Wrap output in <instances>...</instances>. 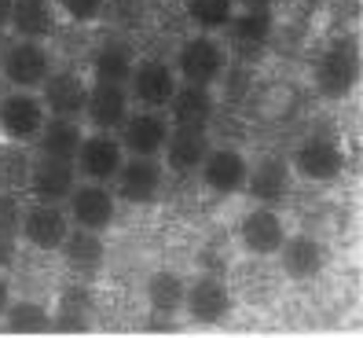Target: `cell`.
Returning a JSON list of instances; mask_svg holds the SVG:
<instances>
[{"mask_svg":"<svg viewBox=\"0 0 363 338\" xmlns=\"http://www.w3.org/2000/svg\"><path fill=\"white\" fill-rule=\"evenodd\" d=\"M275 4H279V0H235V8H275Z\"/></svg>","mask_w":363,"mask_h":338,"instance_id":"35","label":"cell"},{"mask_svg":"<svg viewBox=\"0 0 363 338\" xmlns=\"http://www.w3.org/2000/svg\"><path fill=\"white\" fill-rule=\"evenodd\" d=\"M77 184V169L74 162L62 158H30V173H26V192L37 202H67V195L74 192Z\"/></svg>","mask_w":363,"mask_h":338,"instance_id":"12","label":"cell"},{"mask_svg":"<svg viewBox=\"0 0 363 338\" xmlns=\"http://www.w3.org/2000/svg\"><path fill=\"white\" fill-rule=\"evenodd\" d=\"M40 99H45V111L55 118H81L84 99H89V84L70 70H59V74L52 70L40 84Z\"/></svg>","mask_w":363,"mask_h":338,"instance_id":"16","label":"cell"},{"mask_svg":"<svg viewBox=\"0 0 363 338\" xmlns=\"http://www.w3.org/2000/svg\"><path fill=\"white\" fill-rule=\"evenodd\" d=\"M279 261L290 280H312L323 272L327 254H323V243L312 236H286L279 246Z\"/></svg>","mask_w":363,"mask_h":338,"instance_id":"22","label":"cell"},{"mask_svg":"<svg viewBox=\"0 0 363 338\" xmlns=\"http://www.w3.org/2000/svg\"><path fill=\"white\" fill-rule=\"evenodd\" d=\"M11 305V283H8V276L0 272V316H4V309Z\"/></svg>","mask_w":363,"mask_h":338,"instance_id":"34","label":"cell"},{"mask_svg":"<svg viewBox=\"0 0 363 338\" xmlns=\"http://www.w3.org/2000/svg\"><path fill=\"white\" fill-rule=\"evenodd\" d=\"M11 4H15V0H0V30H8V18H11Z\"/></svg>","mask_w":363,"mask_h":338,"instance_id":"36","label":"cell"},{"mask_svg":"<svg viewBox=\"0 0 363 338\" xmlns=\"http://www.w3.org/2000/svg\"><path fill=\"white\" fill-rule=\"evenodd\" d=\"M55 23V11H52V0H15L11 4V18L8 26L15 30V37H30L40 40Z\"/></svg>","mask_w":363,"mask_h":338,"instance_id":"25","label":"cell"},{"mask_svg":"<svg viewBox=\"0 0 363 338\" xmlns=\"http://www.w3.org/2000/svg\"><path fill=\"white\" fill-rule=\"evenodd\" d=\"M11 331H45L52 320H48V312L40 309L37 302H15L11 298V305L4 309V316H0Z\"/></svg>","mask_w":363,"mask_h":338,"instance_id":"29","label":"cell"},{"mask_svg":"<svg viewBox=\"0 0 363 338\" xmlns=\"http://www.w3.org/2000/svg\"><path fill=\"white\" fill-rule=\"evenodd\" d=\"M121 162H125V147H121V140L111 129H99L92 136H81V147H77V155H74L77 177L99 180V184H111Z\"/></svg>","mask_w":363,"mask_h":338,"instance_id":"9","label":"cell"},{"mask_svg":"<svg viewBox=\"0 0 363 338\" xmlns=\"http://www.w3.org/2000/svg\"><path fill=\"white\" fill-rule=\"evenodd\" d=\"M81 125L77 118H55L48 114V121L40 125V133H37V147H40V155H48V158H62V162H74L77 155V147H81Z\"/></svg>","mask_w":363,"mask_h":338,"instance_id":"23","label":"cell"},{"mask_svg":"<svg viewBox=\"0 0 363 338\" xmlns=\"http://www.w3.org/2000/svg\"><path fill=\"white\" fill-rule=\"evenodd\" d=\"M224 30H228L224 45L239 48V52H257L268 45V37L275 30V15L268 8H235L231 23Z\"/></svg>","mask_w":363,"mask_h":338,"instance_id":"21","label":"cell"},{"mask_svg":"<svg viewBox=\"0 0 363 338\" xmlns=\"http://www.w3.org/2000/svg\"><path fill=\"white\" fill-rule=\"evenodd\" d=\"M184 290H187V280L165 268L147 280V302L158 312H177V309H184Z\"/></svg>","mask_w":363,"mask_h":338,"instance_id":"27","label":"cell"},{"mask_svg":"<svg viewBox=\"0 0 363 338\" xmlns=\"http://www.w3.org/2000/svg\"><path fill=\"white\" fill-rule=\"evenodd\" d=\"M67 217L74 228H89V231H106L118 217V195L99 180H84L74 184V192L67 195Z\"/></svg>","mask_w":363,"mask_h":338,"instance_id":"5","label":"cell"},{"mask_svg":"<svg viewBox=\"0 0 363 338\" xmlns=\"http://www.w3.org/2000/svg\"><path fill=\"white\" fill-rule=\"evenodd\" d=\"M15 231H0V272H4L15 261Z\"/></svg>","mask_w":363,"mask_h":338,"instance_id":"33","label":"cell"},{"mask_svg":"<svg viewBox=\"0 0 363 338\" xmlns=\"http://www.w3.org/2000/svg\"><path fill=\"white\" fill-rule=\"evenodd\" d=\"M235 298H231V287L220 276H199L195 283H187L184 290V309L195 324H220L228 320Z\"/></svg>","mask_w":363,"mask_h":338,"instance_id":"13","label":"cell"},{"mask_svg":"<svg viewBox=\"0 0 363 338\" xmlns=\"http://www.w3.org/2000/svg\"><path fill=\"white\" fill-rule=\"evenodd\" d=\"M231 15H235V0H187V18L202 33L224 30L231 23Z\"/></svg>","mask_w":363,"mask_h":338,"instance_id":"28","label":"cell"},{"mask_svg":"<svg viewBox=\"0 0 363 338\" xmlns=\"http://www.w3.org/2000/svg\"><path fill=\"white\" fill-rule=\"evenodd\" d=\"M177 70L169 67V62L162 59H136V67L129 74V81H125V89L133 92V99L140 103V107H151V111H165L169 99H173L177 92Z\"/></svg>","mask_w":363,"mask_h":338,"instance_id":"10","label":"cell"},{"mask_svg":"<svg viewBox=\"0 0 363 338\" xmlns=\"http://www.w3.org/2000/svg\"><path fill=\"white\" fill-rule=\"evenodd\" d=\"M48 121L45 99L33 89H11L0 96V133L11 143H30L37 140L40 125Z\"/></svg>","mask_w":363,"mask_h":338,"instance_id":"4","label":"cell"},{"mask_svg":"<svg viewBox=\"0 0 363 338\" xmlns=\"http://www.w3.org/2000/svg\"><path fill=\"white\" fill-rule=\"evenodd\" d=\"M246 155L242 151H235V147H209L202 165H199V173H202V184L209 187V192H217V195H235V192H242V184H246Z\"/></svg>","mask_w":363,"mask_h":338,"instance_id":"15","label":"cell"},{"mask_svg":"<svg viewBox=\"0 0 363 338\" xmlns=\"http://www.w3.org/2000/svg\"><path fill=\"white\" fill-rule=\"evenodd\" d=\"M242 192H250V199L257 206L283 202L290 192V162L286 158H261L257 165H250Z\"/></svg>","mask_w":363,"mask_h":338,"instance_id":"19","label":"cell"},{"mask_svg":"<svg viewBox=\"0 0 363 338\" xmlns=\"http://www.w3.org/2000/svg\"><path fill=\"white\" fill-rule=\"evenodd\" d=\"M290 169L305 180L327 184V180L341 177V169H345V151H341V143L330 140V136H308V140H301L294 147Z\"/></svg>","mask_w":363,"mask_h":338,"instance_id":"8","label":"cell"},{"mask_svg":"<svg viewBox=\"0 0 363 338\" xmlns=\"http://www.w3.org/2000/svg\"><path fill=\"white\" fill-rule=\"evenodd\" d=\"M173 70L187 84H217L228 70V45L213 33H199L180 45Z\"/></svg>","mask_w":363,"mask_h":338,"instance_id":"2","label":"cell"},{"mask_svg":"<svg viewBox=\"0 0 363 338\" xmlns=\"http://www.w3.org/2000/svg\"><path fill=\"white\" fill-rule=\"evenodd\" d=\"M52 74V55L40 40L18 37L0 45V77L11 89H40L45 77Z\"/></svg>","mask_w":363,"mask_h":338,"instance_id":"1","label":"cell"},{"mask_svg":"<svg viewBox=\"0 0 363 338\" xmlns=\"http://www.w3.org/2000/svg\"><path fill=\"white\" fill-rule=\"evenodd\" d=\"M129 89L118 81H96L89 84V99H84V118H89L96 129H118L129 114Z\"/></svg>","mask_w":363,"mask_h":338,"instance_id":"18","label":"cell"},{"mask_svg":"<svg viewBox=\"0 0 363 338\" xmlns=\"http://www.w3.org/2000/svg\"><path fill=\"white\" fill-rule=\"evenodd\" d=\"M55 4H59L62 15H70L74 23H92V18L103 15L106 0H55Z\"/></svg>","mask_w":363,"mask_h":338,"instance_id":"31","label":"cell"},{"mask_svg":"<svg viewBox=\"0 0 363 338\" xmlns=\"http://www.w3.org/2000/svg\"><path fill=\"white\" fill-rule=\"evenodd\" d=\"M213 111H217V103H213L209 84H187V81L177 84V92H173V99H169V107H165L169 121L187 125V129H206Z\"/></svg>","mask_w":363,"mask_h":338,"instance_id":"20","label":"cell"},{"mask_svg":"<svg viewBox=\"0 0 363 338\" xmlns=\"http://www.w3.org/2000/svg\"><path fill=\"white\" fill-rule=\"evenodd\" d=\"M59 250H62V258H67V265H70L74 272H81V276L99 272V265H103V258H106L99 231L74 228V224H70V231H67V239L59 243Z\"/></svg>","mask_w":363,"mask_h":338,"instance_id":"24","label":"cell"},{"mask_svg":"<svg viewBox=\"0 0 363 338\" xmlns=\"http://www.w3.org/2000/svg\"><path fill=\"white\" fill-rule=\"evenodd\" d=\"M283 239H286V224L275 214V206L250 209L239 224V243L246 246V254H253V258H275Z\"/></svg>","mask_w":363,"mask_h":338,"instance_id":"14","label":"cell"},{"mask_svg":"<svg viewBox=\"0 0 363 338\" xmlns=\"http://www.w3.org/2000/svg\"><path fill=\"white\" fill-rule=\"evenodd\" d=\"M18 214H23V202L15 199V192L0 187V231H15L18 236Z\"/></svg>","mask_w":363,"mask_h":338,"instance_id":"32","label":"cell"},{"mask_svg":"<svg viewBox=\"0 0 363 338\" xmlns=\"http://www.w3.org/2000/svg\"><path fill=\"white\" fill-rule=\"evenodd\" d=\"M70 231V217L62 202H30L18 214V236L37 250H59V243L67 239Z\"/></svg>","mask_w":363,"mask_h":338,"instance_id":"11","label":"cell"},{"mask_svg":"<svg viewBox=\"0 0 363 338\" xmlns=\"http://www.w3.org/2000/svg\"><path fill=\"white\" fill-rule=\"evenodd\" d=\"M26 173H30V158L18 151H0V187L4 192H15V187H26Z\"/></svg>","mask_w":363,"mask_h":338,"instance_id":"30","label":"cell"},{"mask_svg":"<svg viewBox=\"0 0 363 338\" xmlns=\"http://www.w3.org/2000/svg\"><path fill=\"white\" fill-rule=\"evenodd\" d=\"M209 151L206 129H187V125H173L162 147V165L173 173H199V165Z\"/></svg>","mask_w":363,"mask_h":338,"instance_id":"17","label":"cell"},{"mask_svg":"<svg viewBox=\"0 0 363 338\" xmlns=\"http://www.w3.org/2000/svg\"><path fill=\"white\" fill-rule=\"evenodd\" d=\"M133 67H136V55H133L129 45H121V40H111V45L96 48V55H92L96 81H118V84H125L129 74H133Z\"/></svg>","mask_w":363,"mask_h":338,"instance_id":"26","label":"cell"},{"mask_svg":"<svg viewBox=\"0 0 363 338\" xmlns=\"http://www.w3.org/2000/svg\"><path fill=\"white\" fill-rule=\"evenodd\" d=\"M0 96H4V77H0Z\"/></svg>","mask_w":363,"mask_h":338,"instance_id":"37","label":"cell"},{"mask_svg":"<svg viewBox=\"0 0 363 338\" xmlns=\"http://www.w3.org/2000/svg\"><path fill=\"white\" fill-rule=\"evenodd\" d=\"M114 187H118V199L121 202H133V206H147L162 195L165 187V165L158 158H147V155H133L118 165L114 173Z\"/></svg>","mask_w":363,"mask_h":338,"instance_id":"6","label":"cell"},{"mask_svg":"<svg viewBox=\"0 0 363 338\" xmlns=\"http://www.w3.org/2000/svg\"><path fill=\"white\" fill-rule=\"evenodd\" d=\"M173 129L165 111H151V107H140L136 114L129 111L125 121L118 125V140L125 147V155H147V158H158L162 147H165V136Z\"/></svg>","mask_w":363,"mask_h":338,"instance_id":"7","label":"cell"},{"mask_svg":"<svg viewBox=\"0 0 363 338\" xmlns=\"http://www.w3.org/2000/svg\"><path fill=\"white\" fill-rule=\"evenodd\" d=\"M359 81V48L352 37H337L315 62V89L327 99H345Z\"/></svg>","mask_w":363,"mask_h":338,"instance_id":"3","label":"cell"}]
</instances>
